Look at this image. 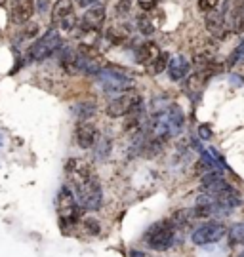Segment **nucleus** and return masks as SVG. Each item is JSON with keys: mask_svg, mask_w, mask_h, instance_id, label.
Listing matches in <instances>:
<instances>
[{"mask_svg": "<svg viewBox=\"0 0 244 257\" xmlns=\"http://www.w3.org/2000/svg\"><path fill=\"white\" fill-rule=\"evenodd\" d=\"M65 177L69 181V189L72 191L76 202L82 210L96 211L101 208L103 202V191H101L100 179L92 172L88 162L80 158H71L65 164Z\"/></svg>", "mask_w": 244, "mask_h": 257, "instance_id": "1", "label": "nucleus"}, {"mask_svg": "<svg viewBox=\"0 0 244 257\" xmlns=\"http://www.w3.org/2000/svg\"><path fill=\"white\" fill-rule=\"evenodd\" d=\"M145 244L154 251H166L176 244V227L172 221H158L145 232Z\"/></svg>", "mask_w": 244, "mask_h": 257, "instance_id": "2", "label": "nucleus"}, {"mask_svg": "<svg viewBox=\"0 0 244 257\" xmlns=\"http://www.w3.org/2000/svg\"><path fill=\"white\" fill-rule=\"evenodd\" d=\"M61 48V37L54 27L48 29L40 38H36L35 42L27 50V61L29 63H40L46 57H50Z\"/></svg>", "mask_w": 244, "mask_h": 257, "instance_id": "3", "label": "nucleus"}, {"mask_svg": "<svg viewBox=\"0 0 244 257\" xmlns=\"http://www.w3.org/2000/svg\"><path fill=\"white\" fill-rule=\"evenodd\" d=\"M55 208H57V215H59V225H74L76 221L80 219V211L82 208L78 206L76 198L72 191L63 185L59 191H57V198H55Z\"/></svg>", "mask_w": 244, "mask_h": 257, "instance_id": "4", "label": "nucleus"}, {"mask_svg": "<svg viewBox=\"0 0 244 257\" xmlns=\"http://www.w3.org/2000/svg\"><path fill=\"white\" fill-rule=\"evenodd\" d=\"M137 110H141V95L130 88L126 92L115 95L111 101L107 103V114L113 118H122V116H130Z\"/></svg>", "mask_w": 244, "mask_h": 257, "instance_id": "5", "label": "nucleus"}, {"mask_svg": "<svg viewBox=\"0 0 244 257\" xmlns=\"http://www.w3.org/2000/svg\"><path fill=\"white\" fill-rule=\"evenodd\" d=\"M98 80H100L101 88L105 90V93H122L132 88V78L128 76L122 69L118 67H107V69H101L98 74Z\"/></svg>", "mask_w": 244, "mask_h": 257, "instance_id": "6", "label": "nucleus"}, {"mask_svg": "<svg viewBox=\"0 0 244 257\" xmlns=\"http://www.w3.org/2000/svg\"><path fill=\"white\" fill-rule=\"evenodd\" d=\"M227 234V227L223 223H217V221H208L204 225H200L193 230L191 234V240L193 244L197 246H206V244H214V242H219Z\"/></svg>", "mask_w": 244, "mask_h": 257, "instance_id": "7", "label": "nucleus"}, {"mask_svg": "<svg viewBox=\"0 0 244 257\" xmlns=\"http://www.w3.org/2000/svg\"><path fill=\"white\" fill-rule=\"evenodd\" d=\"M221 16L231 33L242 35L244 33V0H225Z\"/></svg>", "mask_w": 244, "mask_h": 257, "instance_id": "8", "label": "nucleus"}, {"mask_svg": "<svg viewBox=\"0 0 244 257\" xmlns=\"http://www.w3.org/2000/svg\"><path fill=\"white\" fill-rule=\"evenodd\" d=\"M100 138V132L92 120H80L74 128V141L80 149H94Z\"/></svg>", "mask_w": 244, "mask_h": 257, "instance_id": "9", "label": "nucleus"}, {"mask_svg": "<svg viewBox=\"0 0 244 257\" xmlns=\"http://www.w3.org/2000/svg\"><path fill=\"white\" fill-rule=\"evenodd\" d=\"M105 18H107V10L105 6H92L84 12V16L80 19V29L82 33H98L101 31L103 23H105Z\"/></svg>", "mask_w": 244, "mask_h": 257, "instance_id": "10", "label": "nucleus"}, {"mask_svg": "<svg viewBox=\"0 0 244 257\" xmlns=\"http://www.w3.org/2000/svg\"><path fill=\"white\" fill-rule=\"evenodd\" d=\"M35 0H16L12 8V21L16 25H25L35 16Z\"/></svg>", "mask_w": 244, "mask_h": 257, "instance_id": "11", "label": "nucleus"}, {"mask_svg": "<svg viewBox=\"0 0 244 257\" xmlns=\"http://www.w3.org/2000/svg\"><path fill=\"white\" fill-rule=\"evenodd\" d=\"M204 23H206L208 33L214 38L223 40V38L227 37V33H229V29H227V25H225V19H223V16H221V12H217V10H214V12L206 14Z\"/></svg>", "mask_w": 244, "mask_h": 257, "instance_id": "12", "label": "nucleus"}, {"mask_svg": "<svg viewBox=\"0 0 244 257\" xmlns=\"http://www.w3.org/2000/svg\"><path fill=\"white\" fill-rule=\"evenodd\" d=\"M166 120H168V128H170L172 138L180 136L183 126H185V114H183L180 105L172 103L170 107H166Z\"/></svg>", "mask_w": 244, "mask_h": 257, "instance_id": "13", "label": "nucleus"}, {"mask_svg": "<svg viewBox=\"0 0 244 257\" xmlns=\"http://www.w3.org/2000/svg\"><path fill=\"white\" fill-rule=\"evenodd\" d=\"M189 69H191V63L187 61V57L176 55V57L170 59V63H168V76H170V80H174V82H180L183 78H187Z\"/></svg>", "mask_w": 244, "mask_h": 257, "instance_id": "14", "label": "nucleus"}, {"mask_svg": "<svg viewBox=\"0 0 244 257\" xmlns=\"http://www.w3.org/2000/svg\"><path fill=\"white\" fill-rule=\"evenodd\" d=\"M72 0H57L52 6V27H61L72 16Z\"/></svg>", "mask_w": 244, "mask_h": 257, "instance_id": "15", "label": "nucleus"}, {"mask_svg": "<svg viewBox=\"0 0 244 257\" xmlns=\"http://www.w3.org/2000/svg\"><path fill=\"white\" fill-rule=\"evenodd\" d=\"M158 55H160V48L156 46L154 42H143L136 50V61L139 65H151L153 67Z\"/></svg>", "mask_w": 244, "mask_h": 257, "instance_id": "16", "label": "nucleus"}, {"mask_svg": "<svg viewBox=\"0 0 244 257\" xmlns=\"http://www.w3.org/2000/svg\"><path fill=\"white\" fill-rule=\"evenodd\" d=\"M229 244L231 246H242L244 244V223H235L231 229L227 230Z\"/></svg>", "mask_w": 244, "mask_h": 257, "instance_id": "17", "label": "nucleus"}, {"mask_svg": "<svg viewBox=\"0 0 244 257\" xmlns=\"http://www.w3.org/2000/svg\"><path fill=\"white\" fill-rule=\"evenodd\" d=\"M72 112L78 120H90L96 114V105L94 103H78L72 107Z\"/></svg>", "mask_w": 244, "mask_h": 257, "instance_id": "18", "label": "nucleus"}, {"mask_svg": "<svg viewBox=\"0 0 244 257\" xmlns=\"http://www.w3.org/2000/svg\"><path fill=\"white\" fill-rule=\"evenodd\" d=\"M137 31L145 35V37H151L154 33V25H153V19H149L147 16H139L137 18Z\"/></svg>", "mask_w": 244, "mask_h": 257, "instance_id": "19", "label": "nucleus"}, {"mask_svg": "<svg viewBox=\"0 0 244 257\" xmlns=\"http://www.w3.org/2000/svg\"><path fill=\"white\" fill-rule=\"evenodd\" d=\"M242 57H244V38L240 40V44L233 50V54L229 55V59H227V67H235Z\"/></svg>", "mask_w": 244, "mask_h": 257, "instance_id": "20", "label": "nucleus"}, {"mask_svg": "<svg viewBox=\"0 0 244 257\" xmlns=\"http://www.w3.org/2000/svg\"><path fill=\"white\" fill-rule=\"evenodd\" d=\"M168 63H170V55L164 54V52H160V55L156 57V61L153 63V71L156 74L162 73V71H166V69H168Z\"/></svg>", "mask_w": 244, "mask_h": 257, "instance_id": "21", "label": "nucleus"}, {"mask_svg": "<svg viewBox=\"0 0 244 257\" xmlns=\"http://www.w3.org/2000/svg\"><path fill=\"white\" fill-rule=\"evenodd\" d=\"M96 149H98V156L105 158V156H109V151H111V141L105 138H100V141L96 143Z\"/></svg>", "mask_w": 244, "mask_h": 257, "instance_id": "22", "label": "nucleus"}, {"mask_svg": "<svg viewBox=\"0 0 244 257\" xmlns=\"http://www.w3.org/2000/svg\"><path fill=\"white\" fill-rule=\"evenodd\" d=\"M217 4H219V0H199V10L204 14H210L217 8Z\"/></svg>", "mask_w": 244, "mask_h": 257, "instance_id": "23", "label": "nucleus"}, {"mask_svg": "<svg viewBox=\"0 0 244 257\" xmlns=\"http://www.w3.org/2000/svg\"><path fill=\"white\" fill-rule=\"evenodd\" d=\"M137 6L143 10V12H151L158 6V0H137Z\"/></svg>", "mask_w": 244, "mask_h": 257, "instance_id": "24", "label": "nucleus"}, {"mask_svg": "<svg viewBox=\"0 0 244 257\" xmlns=\"http://www.w3.org/2000/svg\"><path fill=\"white\" fill-rule=\"evenodd\" d=\"M128 12H130V0H118L117 4V16H126Z\"/></svg>", "mask_w": 244, "mask_h": 257, "instance_id": "25", "label": "nucleus"}, {"mask_svg": "<svg viewBox=\"0 0 244 257\" xmlns=\"http://www.w3.org/2000/svg\"><path fill=\"white\" fill-rule=\"evenodd\" d=\"M36 33H38V25L36 23H31V25H27V27L23 29V37L25 38L36 37Z\"/></svg>", "mask_w": 244, "mask_h": 257, "instance_id": "26", "label": "nucleus"}, {"mask_svg": "<svg viewBox=\"0 0 244 257\" xmlns=\"http://www.w3.org/2000/svg\"><path fill=\"white\" fill-rule=\"evenodd\" d=\"M199 136H200V139H204V141H206V139H210V138H212V128H210V126H206V124H204V126H200Z\"/></svg>", "mask_w": 244, "mask_h": 257, "instance_id": "27", "label": "nucleus"}, {"mask_svg": "<svg viewBox=\"0 0 244 257\" xmlns=\"http://www.w3.org/2000/svg\"><path fill=\"white\" fill-rule=\"evenodd\" d=\"M84 225H86V229H88V232H94V234H98L100 232V225H98V221H84Z\"/></svg>", "mask_w": 244, "mask_h": 257, "instance_id": "28", "label": "nucleus"}, {"mask_svg": "<svg viewBox=\"0 0 244 257\" xmlns=\"http://www.w3.org/2000/svg\"><path fill=\"white\" fill-rule=\"evenodd\" d=\"M100 0H76V6L80 8H92V6H98Z\"/></svg>", "mask_w": 244, "mask_h": 257, "instance_id": "29", "label": "nucleus"}, {"mask_svg": "<svg viewBox=\"0 0 244 257\" xmlns=\"http://www.w3.org/2000/svg\"><path fill=\"white\" fill-rule=\"evenodd\" d=\"M46 8H48V0H40V8H38V12L42 14V12H44Z\"/></svg>", "mask_w": 244, "mask_h": 257, "instance_id": "30", "label": "nucleus"}, {"mask_svg": "<svg viewBox=\"0 0 244 257\" xmlns=\"http://www.w3.org/2000/svg\"><path fill=\"white\" fill-rule=\"evenodd\" d=\"M4 2H6V0H0V6H2V4H4Z\"/></svg>", "mask_w": 244, "mask_h": 257, "instance_id": "31", "label": "nucleus"}, {"mask_svg": "<svg viewBox=\"0 0 244 257\" xmlns=\"http://www.w3.org/2000/svg\"><path fill=\"white\" fill-rule=\"evenodd\" d=\"M238 257H244V251H242V253H240V255H238Z\"/></svg>", "mask_w": 244, "mask_h": 257, "instance_id": "32", "label": "nucleus"}]
</instances>
